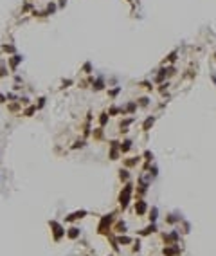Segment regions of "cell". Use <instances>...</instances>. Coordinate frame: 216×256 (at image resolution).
Returning <instances> with one entry per match:
<instances>
[{
    "label": "cell",
    "instance_id": "obj_5",
    "mask_svg": "<svg viewBox=\"0 0 216 256\" xmlns=\"http://www.w3.org/2000/svg\"><path fill=\"white\" fill-rule=\"evenodd\" d=\"M54 11H56V4H49L47 5V15H52Z\"/></svg>",
    "mask_w": 216,
    "mask_h": 256
},
{
    "label": "cell",
    "instance_id": "obj_8",
    "mask_svg": "<svg viewBox=\"0 0 216 256\" xmlns=\"http://www.w3.org/2000/svg\"><path fill=\"white\" fill-rule=\"evenodd\" d=\"M78 233H79L78 229H76V227H72V229L69 231V236H70V238H76V236H78Z\"/></svg>",
    "mask_w": 216,
    "mask_h": 256
},
{
    "label": "cell",
    "instance_id": "obj_9",
    "mask_svg": "<svg viewBox=\"0 0 216 256\" xmlns=\"http://www.w3.org/2000/svg\"><path fill=\"white\" fill-rule=\"evenodd\" d=\"M9 110L11 112H18L20 108H18V105H9Z\"/></svg>",
    "mask_w": 216,
    "mask_h": 256
},
{
    "label": "cell",
    "instance_id": "obj_7",
    "mask_svg": "<svg viewBox=\"0 0 216 256\" xmlns=\"http://www.w3.org/2000/svg\"><path fill=\"white\" fill-rule=\"evenodd\" d=\"M5 99H7V101H18V98H16L13 92H7V94H5Z\"/></svg>",
    "mask_w": 216,
    "mask_h": 256
},
{
    "label": "cell",
    "instance_id": "obj_1",
    "mask_svg": "<svg viewBox=\"0 0 216 256\" xmlns=\"http://www.w3.org/2000/svg\"><path fill=\"white\" fill-rule=\"evenodd\" d=\"M23 59V56H20V54H13V58H7V63L11 65V69L13 70H16L18 69V63Z\"/></svg>",
    "mask_w": 216,
    "mask_h": 256
},
{
    "label": "cell",
    "instance_id": "obj_4",
    "mask_svg": "<svg viewBox=\"0 0 216 256\" xmlns=\"http://www.w3.org/2000/svg\"><path fill=\"white\" fill-rule=\"evenodd\" d=\"M36 112V106H29V108H25V112H23V116H33Z\"/></svg>",
    "mask_w": 216,
    "mask_h": 256
},
{
    "label": "cell",
    "instance_id": "obj_3",
    "mask_svg": "<svg viewBox=\"0 0 216 256\" xmlns=\"http://www.w3.org/2000/svg\"><path fill=\"white\" fill-rule=\"evenodd\" d=\"M7 76V69H5V61L2 59L0 61V78H5Z\"/></svg>",
    "mask_w": 216,
    "mask_h": 256
},
{
    "label": "cell",
    "instance_id": "obj_6",
    "mask_svg": "<svg viewBox=\"0 0 216 256\" xmlns=\"http://www.w3.org/2000/svg\"><path fill=\"white\" fill-rule=\"evenodd\" d=\"M2 51L4 52H15V47L13 45H2Z\"/></svg>",
    "mask_w": 216,
    "mask_h": 256
},
{
    "label": "cell",
    "instance_id": "obj_2",
    "mask_svg": "<svg viewBox=\"0 0 216 256\" xmlns=\"http://www.w3.org/2000/svg\"><path fill=\"white\" fill-rule=\"evenodd\" d=\"M51 225L54 227V235H56V240H59V236L63 235V231H61V227H59L56 222H51Z\"/></svg>",
    "mask_w": 216,
    "mask_h": 256
},
{
    "label": "cell",
    "instance_id": "obj_11",
    "mask_svg": "<svg viewBox=\"0 0 216 256\" xmlns=\"http://www.w3.org/2000/svg\"><path fill=\"white\" fill-rule=\"evenodd\" d=\"M70 83H72V81H70V79H67V81H63V87H70Z\"/></svg>",
    "mask_w": 216,
    "mask_h": 256
},
{
    "label": "cell",
    "instance_id": "obj_10",
    "mask_svg": "<svg viewBox=\"0 0 216 256\" xmlns=\"http://www.w3.org/2000/svg\"><path fill=\"white\" fill-rule=\"evenodd\" d=\"M43 103H45V98H40V101H38V106H36V108H41V106H43Z\"/></svg>",
    "mask_w": 216,
    "mask_h": 256
},
{
    "label": "cell",
    "instance_id": "obj_12",
    "mask_svg": "<svg viewBox=\"0 0 216 256\" xmlns=\"http://www.w3.org/2000/svg\"><path fill=\"white\" fill-rule=\"evenodd\" d=\"M4 101H5V96H4V94L0 92V103H4Z\"/></svg>",
    "mask_w": 216,
    "mask_h": 256
}]
</instances>
